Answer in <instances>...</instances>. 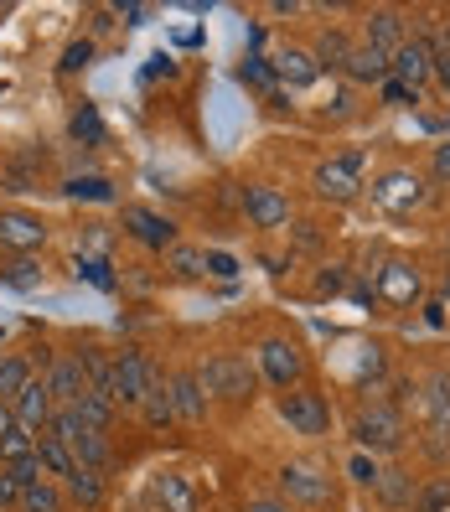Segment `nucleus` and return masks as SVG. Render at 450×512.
I'll return each mask as SVG.
<instances>
[{"instance_id":"26","label":"nucleus","mask_w":450,"mask_h":512,"mask_svg":"<svg viewBox=\"0 0 450 512\" xmlns=\"http://www.w3.org/2000/svg\"><path fill=\"white\" fill-rule=\"evenodd\" d=\"M32 378H37V357L32 352H6L0 357V404H11Z\"/></svg>"},{"instance_id":"25","label":"nucleus","mask_w":450,"mask_h":512,"mask_svg":"<svg viewBox=\"0 0 450 512\" xmlns=\"http://www.w3.org/2000/svg\"><path fill=\"white\" fill-rule=\"evenodd\" d=\"M352 47H357V37L347 32V26H326V32L316 37V47H311V57H316V68H321V73H337V78H342Z\"/></svg>"},{"instance_id":"55","label":"nucleus","mask_w":450,"mask_h":512,"mask_svg":"<svg viewBox=\"0 0 450 512\" xmlns=\"http://www.w3.org/2000/svg\"><path fill=\"white\" fill-rule=\"evenodd\" d=\"M440 300H445V311H450V269H445V280H440Z\"/></svg>"},{"instance_id":"32","label":"nucleus","mask_w":450,"mask_h":512,"mask_svg":"<svg viewBox=\"0 0 450 512\" xmlns=\"http://www.w3.org/2000/svg\"><path fill=\"white\" fill-rule=\"evenodd\" d=\"M94 57H99V42H94V37H73V42L63 47V57H57V73L73 78V73H83V68H94Z\"/></svg>"},{"instance_id":"43","label":"nucleus","mask_w":450,"mask_h":512,"mask_svg":"<svg viewBox=\"0 0 450 512\" xmlns=\"http://www.w3.org/2000/svg\"><path fill=\"white\" fill-rule=\"evenodd\" d=\"M202 254H207V275H218V280H238V269H244L228 249H202Z\"/></svg>"},{"instance_id":"31","label":"nucleus","mask_w":450,"mask_h":512,"mask_svg":"<svg viewBox=\"0 0 450 512\" xmlns=\"http://www.w3.org/2000/svg\"><path fill=\"white\" fill-rule=\"evenodd\" d=\"M73 414L83 419V430H99V435H109V430H114V414H119V409H114L109 399H99V394H83V399L73 404Z\"/></svg>"},{"instance_id":"23","label":"nucleus","mask_w":450,"mask_h":512,"mask_svg":"<svg viewBox=\"0 0 450 512\" xmlns=\"http://www.w3.org/2000/svg\"><path fill=\"white\" fill-rule=\"evenodd\" d=\"M63 497H68V507H78V512H99L104 497H109V481H104V471L78 466V471L63 481Z\"/></svg>"},{"instance_id":"24","label":"nucleus","mask_w":450,"mask_h":512,"mask_svg":"<svg viewBox=\"0 0 450 512\" xmlns=\"http://www.w3.org/2000/svg\"><path fill=\"white\" fill-rule=\"evenodd\" d=\"M419 409H425V430L435 440H450V373H435L425 383V399H419Z\"/></svg>"},{"instance_id":"17","label":"nucleus","mask_w":450,"mask_h":512,"mask_svg":"<svg viewBox=\"0 0 450 512\" xmlns=\"http://www.w3.org/2000/svg\"><path fill=\"white\" fill-rule=\"evenodd\" d=\"M42 383H47V394L57 399V409H68V404H78L88 388H83V373H78V357L73 352H52V363H47V373H37Z\"/></svg>"},{"instance_id":"49","label":"nucleus","mask_w":450,"mask_h":512,"mask_svg":"<svg viewBox=\"0 0 450 512\" xmlns=\"http://www.w3.org/2000/svg\"><path fill=\"white\" fill-rule=\"evenodd\" d=\"M114 26H119V16H114V6H94V11H88V32H94V37H104V32H114Z\"/></svg>"},{"instance_id":"16","label":"nucleus","mask_w":450,"mask_h":512,"mask_svg":"<svg viewBox=\"0 0 450 512\" xmlns=\"http://www.w3.org/2000/svg\"><path fill=\"white\" fill-rule=\"evenodd\" d=\"M125 228H130L135 244H145L150 254H166L176 244V223L161 218V213H150V207H135V202L125 207Z\"/></svg>"},{"instance_id":"51","label":"nucleus","mask_w":450,"mask_h":512,"mask_svg":"<svg viewBox=\"0 0 450 512\" xmlns=\"http://www.w3.org/2000/svg\"><path fill=\"white\" fill-rule=\"evenodd\" d=\"M445 321H450V311H445V300H440V295H430V300H425V326H430V331H440Z\"/></svg>"},{"instance_id":"27","label":"nucleus","mask_w":450,"mask_h":512,"mask_svg":"<svg viewBox=\"0 0 450 512\" xmlns=\"http://www.w3.org/2000/svg\"><path fill=\"white\" fill-rule=\"evenodd\" d=\"M68 450H73V461L88 466V471H114V461H119V456H114V440L99 435V430H83Z\"/></svg>"},{"instance_id":"4","label":"nucleus","mask_w":450,"mask_h":512,"mask_svg":"<svg viewBox=\"0 0 450 512\" xmlns=\"http://www.w3.org/2000/svg\"><path fill=\"white\" fill-rule=\"evenodd\" d=\"M373 295L383 300V306H425V269H419L409 254H388L378 259V275H373Z\"/></svg>"},{"instance_id":"47","label":"nucleus","mask_w":450,"mask_h":512,"mask_svg":"<svg viewBox=\"0 0 450 512\" xmlns=\"http://www.w3.org/2000/svg\"><path fill=\"white\" fill-rule=\"evenodd\" d=\"M430 176L440 187H450V140H440L435 150H430Z\"/></svg>"},{"instance_id":"14","label":"nucleus","mask_w":450,"mask_h":512,"mask_svg":"<svg viewBox=\"0 0 450 512\" xmlns=\"http://www.w3.org/2000/svg\"><path fill=\"white\" fill-rule=\"evenodd\" d=\"M244 218H249V228H285L290 223V197L269 182H249L244 187Z\"/></svg>"},{"instance_id":"39","label":"nucleus","mask_w":450,"mask_h":512,"mask_svg":"<svg viewBox=\"0 0 450 512\" xmlns=\"http://www.w3.org/2000/svg\"><path fill=\"white\" fill-rule=\"evenodd\" d=\"M378 476H383V466H378V456H368V450H352L347 456V481H357V487H378Z\"/></svg>"},{"instance_id":"1","label":"nucleus","mask_w":450,"mask_h":512,"mask_svg":"<svg viewBox=\"0 0 450 512\" xmlns=\"http://www.w3.org/2000/svg\"><path fill=\"white\" fill-rule=\"evenodd\" d=\"M197 378L207 388V399L228 404V409H244L259 394V368L249 363L244 352H207L197 363Z\"/></svg>"},{"instance_id":"6","label":"nucleus","mask_w":450,"mask_h":512,"mask_svg":"<svg viewBox=\"0 0 450 512\" xmlns=\"http://www.w3.org/2000/svg\"><path fill=\"white\" fill-rule=\"evenodd\" d=\"M280 497H285L290 507L321 512V507L337 502V487H332V476H326L321 466H311V461H285V466H280Z\"/></svg>"},{"instance_id":"40","label":"nucleus","mask_w":450,"mask_h":512,"mask_svg":"<svg viewBox=\"0 0 450 512\" xmlns=\"http://www.w3.org/2000/svg\"><path fill=\"white\" fill-rule=\"evenodd\" d=\"M0 280H6L11 290H32V285H42V269L32 264V259H11V264H0Z\"/></svg>"},{"instance_id":"52","label":"nucleus","mask_w":450,"mask_h":512,"mask_svg":"<svg viewBox=\"0 0 450 512\" xmlns=\"http://www.w3.org/2000/svg\"><path fill=\"white\" fill-rule=\"evenodd\" d=\"M161 73H166V78L176 73V63H171V57H166V52H156V57H150V78H161Z\"/></svg>"},{"instance_id":"35","label":"nucleus","mask_w":450,"mask_h":512,"mask_svg":"<svg viewBox=\"0 0 450 512\" xmlns=\"http://www.w3.org/2000/svg\"><path fill=\"white\" fill-rule=\"evenodd\" d=\"M347 285H352V269H347V264H321L311 295H316V300H337V295H347Z\"/></svg>"},{"instance_id":"13","label":"nucleus","mask_w":450,"mask_h":512,"mask_svg":"<svg viewBox=\"0 0 450 512\" xmlns=\"http://www.w3.org/2000/svg\"><path fill=\"white\" fill-rule=\"evenodd\" d=\"M357 42H363V47H378V52L394 57V52L409 42V16H404L399 6H373L368 21H363V37H357Z\"/></svg>"},{"instance_id":"45","label":"nucleus","mask_w":450,"mask_h":512,"mask_svg":"<svg viewBox=\"0 0 450 512\" xmlns=\"http://www.w3.org/2000/svg\"><path fill=\"white\" fill-rule=\"evenodd\" d=\"M378 94H383V104H388V109H414V104H419L414 88H404V83H394V78H388V83L378 88Z\"/></svg>"},{"instance_id":"30","label":"nucleus","mask_w":450,"mask_h":512,"mask_svg":"<svg viewBox=\"0 0 450 512\" xmlns=\"http://www.w3.org/2000/svg\"><path fill=\"white\" fill-rule=\"evenodd\" d=\"M166 269H171L176 280H202L207 275V254L192 249V244H171L166 249Z\"/></svg>"},{"instance_id":"53","label":"nucleus","mask_w":450,"mask_h":512,"mask_svg":"<svg viewBox=\"0 0 450 512\" xmlns=\"http://www.w3.org/2000/svg\"><path fill=\"white\" fill-rule=\"evenodd\" d=\"M306 6H300V0H275V6H269V16H300Z\"/></svg>"},{"instance_id":"10","label":"nucleus","mask_w":450,"mask_h":512,"mask_svg":"<svg viewBox=\"0 0 450 512\" xmlns=\"http://www.w3.org/2000/svg\"><path fill=\"white\" fill-rule=\"evenodd\" d=\"M150 357L140 347H114V409H140L150 388Z\"/></svg>"},{"instance_id":"5","label":"nucleus","mask_w":450,"mask_h":512,"mask_svg":"<svg viewBox=\"0 0 450 512\" xmlns=\"http://www.w3.org/2000/svg\"><path fill=\"white\" fill-rule=\"evenodd\" d=\"M254 357H259V378L275 388V394H285V388H300V383L311 378V357L300 352L290 337H264Z\"/></svg>"},{"instance_id":"37","label":"nucleus","mask_w":450,"mask_h":512,"mask_svg":"<svg viewBox=\"0 0 450 512\" xmlns=\"http://www.w3.org/2000/svg\"><path fill=\"white\" fill-rule=\"evenodd\" d=\"M63 192L78 197V202H114V187L104 182V176H68Z\"/></svg>"},{"instance_id":"44","label":"nucleus","mask_w":450,"mask_h":512,"mask_svg":"<svg viewBox=\"0 0 450 512\" xmlns=\"http://www.w3.org/2000/svg\"><path fill=\"white\" fill-rule=\"evenodd\" d=\"M78 280L99 285V290H114V275H109V259H78Z\"/></svg>"},{"instance_id":"46","label":"nucleus","mask_w":450,"mask_h":512,"mask_svg":"<svg viewBox=\"0 0 450 512\" xmlns=\"http://www.w3.org/2000/svg\"><path fill=\"white\" fill-rule=\"evenodd\" d=\"M244 512H295L285 497H269V492H249L244 497Z\"/></svg>"},{"instance_id":"15","label":"nucleus","mask_w":450,"mask_h":512,"mask_svg":"<svg viewBox=\"0 0 450 512\" xmlns=\"http://www.w3.org/2000/svg\"><path fill=\"white\" fill-rule=\"evenodd\" d=\"M73 357H78V373H83L88 394H99V399L114 404V352L99 347V342H83V347H73Z\"/></svg>"},{"instance_id":"7","label":"nucleus","mask_w":450,"mask_h":512,"mask_svg":"<svg viewBox=\"0 0 450 512\" xmlns=\"http://www.w3.org/2000/svg\"><path fill=\"white\" fill-rule=\"evenodd\" d=\"M311 187H316V197L337 202V207L357 202V197H363V156L347 150V156H337V161H321L316 176H311Z\"/></svg>"},{"instance_id":"8","label":"nucleus","mask_w":450,"mask_h":512,"mask_svg":"<svg viewBox=\"0 0 450 512\" xmlns=\"http://www.w3.org/2000/svg\"><path fill=\"white\" fill-rule=\"evenodd\" d=\"M425 197H430V187H425V176L419 171H383L378 182H373V207H383V213H394V218H404V213H414V207H425Z\"/></svg>"},{"instance_id":"21","label":"nucleus","mask_w":450,"mask_h":512,"mask_svg":"<svg viewBox=\"0 0 450 512\" xmlns=\"http://www.w3.org/2000/svg\"><path fill=\"white\" fill-rule=\"evenodd\" d=\"M140 419L150 430H171L176 425V409H171V383H166V368H150V388L140 399Z\"/></svg>"},{"instance_id":"38","label":"nucleus","mask_w":450,"mask_h":512,"mask_svg":"<svg viewBox=\"0 0 450 512\" xmlns=\"http://www.w3.org/2000/svg\"><path fill=\"white\" fill-rule=\"evenodd\" d=\"M430 52H435V83H440V94L450 99V16L440 21V32L430 37Z\"/></svg>"},{"instance_id":"19","label":"nucleus","mask_w":450,"mask_h":512,"mask_svg":"<svg viewBox=\"0 0 450 512\" xmlns=\"http://www.w3.org/2000/svg\"><path fill=\"white\" fill-rule=\"evenodd\" d=\"M11 409H16V425H26V430H47L52 425V414H57V399L47 394V383L42 378H32V383H26L21 388V394L11 399Z\"/></svg>"},{"instance_id":"2","label":"nucleus","mask_w":450,"mask_h":512,"mask_svg":"<svg viewBox=\"0 0 450 512\" xmlns=\"http://www.w3.org/2000/svg\"><path fill=\"white\" fill-rule=\"evenodd\" d=\"M352 435H357V450H368V456H394V450H404V409L394 399H368L357 404L352 414Z\"/></svg>"},{"instance_id":"28","label":"nucleus","mask_w":450,"mask_h":512,"mask_svg":"<svg viewBox=\"0 0 450 512\" xmlns=\"http://www.w3.org/2000/svg\"><path fill=\"white\" fill-rule=\"evenodd\" d=\"M37 466H42V476H52V481H68V476L78 471V461H73V450H68L63 440H52L47 430L37 435Z\"/></svg>"},{"instance_id":"36","label":"nucleus","mask_w":450,"mask_h":512,"mask_svg":"<svg viewBox=\"0 0 450 512\" xmlns=\"http://www.w3.org/2000/svg\"><path fill=\"white\" fill-rule=\"evenodd\" d=\"M373 492H378L388 507H409V502H414V481H409L404 471H383Z\"/></svg>"},{"instance_id":"34","label":"nucleus","mask_w":450,"mask_h":512,"mask_svg":"<svg viewBox=\"0 0 450 512\" xmlns=\"http://www.w3.org/2000/svg\"><path fill=\"white\" fill-rule=\"evenodd\" d=\"M68 135L83 140V145H104V119H99V109H94V104H78L73 119H68Z\"/></svg>"},{"instance_id":"29","label":"nucleus","mask_w":450,"mask_h":512,"mask_svg":"<svg viewBox=\"0 0 450 512\" xmlns=\"http://www.w3.org/2000/svg\"><path fill=\"white\" fill-rule=\"evenodd\" d=\"M16 512H68V497H63V481H52V476L32 481V487L21 492Z\"/></svg>"},{"instance_id":"3","label":"nucleus","mask_w":450,"mask_h":512,"mask_svg":"<svg viewBox=\"0 0 450 512\" xmlns=\"http://www.w3.org/2000/svg\"><path fill=\"white\" fill-rule=\"evenodd\" d=\"M275 414L300 440H326V435H332V399H326L316 383H300V388L275 394Z\"/></svg>"},{"instance_id":"33","label":"nucleus","mask_w":450,"mask_h":512,"mask_svg":"<svg viewBox=\"0 0 450 512\" xmlns=\"http://www.w3.org/2000/svg\"><path fill=\"white\" fill-rule=\"evenodd\" d=\"M37 456V430L16 425L11 435H0V466H16V461H32Z\"/></svg>"},{"instance_id":"9","label":"nucleus","mask_w":450,"mask_h":512,"mask_svg":"<svg viewBox=\"0 0 450 512\" xmlns=\"http://www.w3.org/2000/svg\"><path fill=\"white\" fill-rule=\"evenodd\" d=\"M388 78L414 88V94H425V88L435 83V52H430V37L425 32H414L394 57H388Z\"/></svg>"},{"instance_id":"50","label":"nucleus","mask_w":450,"mask_h":512,"mask_svg":"<svg viewBox=\"0 0 450 512\" xmlns=\"http://www.w3.org/2000/svg\"><path fill=\"white\" fill-rule=\"evenodd\" d=\"M114 16L125 21V26H145V21H150V6H140V0H130V6H125V0H119Z\"/></svg>"},{"instance_id":"11","label":"nucleus","mask_w":450,"mask_h":512,"mask_svg":"<svg viewBox=\"0 0 450 512\" xmlns=\"http://www.w3.org/2000/svg\"><path fill=\"white\" fill-rule=\"evenodd\" d=\"M171 383V409H176V425H192L202 430L207 425V409H213V399H207V388L197 378V368H171L166 373Z\"/></svg>"},{"instance_id":"20","label":"nucleus","mask_w":450,"mask_h":512,"mask_svg":"<svg viewBox=\"0 0 450 512\" xmlns=\"http://www.w3.org/2000/svg\"><path fill=\"white\" fill-rule=\"evenodd\" d=\"M150 502H156L161 512H197V487L182 476V471H156L150 476Z\"/></svg>"},{"instance_id":"41","label":"nucleus","mask_w":450,"mask_h":512,"mask_svg":"<svg viewBox=\"0 0 450 512\" xmlns=\"http://www.w3.org/2000/svg\"><path fill=\"white\" fill-rule=\"evenodd\" d=\"M238 78H244L249 88H264V94H275V68H269V57H249V63L244 68H238Z\"/></svg>"},{"instance_id":"42","label":"nucleus","mask_w":450,"mask_h":512,"mask_svg":"<svg viewBox=\"0 0 450 512\" xmlns=\"http://www.w3.org/2000/svg\"><path fill=\"white\" fill-rule=\"evenodd\" d=\"M414 507H419V512H445V507H450V476L430 481V487L414 497Z\"/></svg>"},{"instance_id":"12","label":"nucleus","mask_w":450,"mask_h":512,"mask_svg":"<svg viewBox=\"0 0 450 512\" xmlns=\"http://www.w3.org/2000/svg\"><path fill=\"white\" fill-rule=\"evenodd\" d=\"M47 244V223L26 207H0V249H11L21 259H32Z\"/></svg>"},{"instance_id":"56","label":"nucleus","mask_w":450,"mask_h":512,"mask_svg":"<svg viewBox=\"0 0 450 512\" xmlns=\"http://www.w3.org/2000/svg\"><path fill=\"white\" fill-rule=\"evenodd\" d=\"M68 512H78V507H68Z\"/></svg>"},{"instance_id":"22","label":"nucleus","mask_w":450,"mask_h":512,"mask_svg":"<svg viewBox=\"0 0 450 512\" xmlns=\"http://www.w3.org/2000/svg\"><path fill=\"white\" fill-rule=\"evenodd\" d=\"M342 78L357 83V88H383V83H388V52L357 42L352 57H347V68H342Z\"/></svg>"},{"instance_id":"54","label":"nucleus","mask_w":450,"mask_h":512,"mask_svg":"<svg viewBox=\"0 0 450 512\" xmlns=\"http://www.w3.org/2000/svg\"><path fill=\"white\" fill-rule=\"evenodd\" d=\"M11 430H16V409L0 404V435H11Z\"/></svg>"},{"instance_id":"48","label":"nucleus","mask_w":450,"mask_h":512,"mask_svg":"<svg viewBox=\"0 0 450 512\" xmlns=\"http://www.w3.org/2000/svg\"><path fill=\"white\" fill-rule=\"evenodd\" d=\"M16 502H21V481L0 466V512H16Z\"/></svg>"},{"instance_id":"18","label":"nucleus","mask_w":450,"mask_h":512,"mask_svg":"<svg viewBox=\"0 0 450 512\" xmlns=\"http://www.w3.org/2000/svg\"><path fill=\"white\" fill-rule=\"evenodd\" d=\"M269 68H275V83L290 88V94H300V88H311V83L321 78L316 57H311L306 47H280L275 57H269Z\"/></svg>"}]
</instances>
